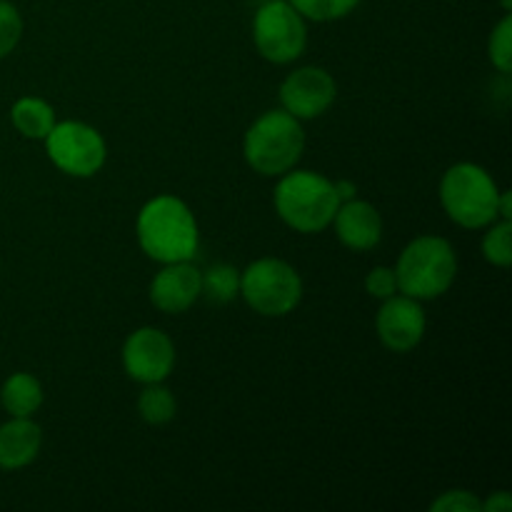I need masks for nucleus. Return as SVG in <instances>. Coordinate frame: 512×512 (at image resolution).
<instances>
[{"mask_svg": "<svg viewBox=\"0 0 512 512\" xmlns=\"http://www.w3.org/2000/svg\"><path fill=\"white\" fill-rule=\"evenodd\" d=\"M135 233L145 255L163 265L190 260L200 243L193 213L175 195H158L148 200L138 213Z\"/></svg>", "mask_w": 512, "mask_h": 512, "instance_id": "nucleus-1", "label": "nucleus"}, {"mask_svg": "<svg viewBox=\"0 0 512 512\" xmlns=\"http://www.w3.org/2000/svg\"><path fill=\"white\" fill-rule=\"evenodd\" d=\"M340 198L335 183L313 170H293L280 175L275 188V210L298 233H320L333 225Z\"/></svg>", "mask_w": 512, "mask_h": 512, "instance_id": "nucleus-2", "label": "nucleus"}, {"mask_svg": "<svg viewBox=\"0 0 512 512\" xmlns=\"http://www.w3.org/2000/svg\"><path fill=\"white\" fill-rule=\"evenodd\" d=\"M458 275V255L453 245L438 235H420L405 245L395 265L398 290L415 300H433L448 293Z\"/></svg>", "mask_w": 512, "mask_h": 512, "instance_id": "nucleus-3", "label": "nucleus"}, {"mask_svg": "<svg viewBox=\"0 0 512 512\" xmlns=\"http://www.w3.org/2000/svg\"><path fill=\"white\" fill-rule=\"evenodd\" d=\"M305 148V133L298 118L288 110H268L248 128L243 140V155L250 168L268 178L295 168Z\"/></svg>", "mask_w": 512, "mask_h": 512, "instance_id": "nucleus-4", "label": "nucleus"}, {"mask_svg": "<svg viewBox=\"0 0 512 512\" xmlns=\"http://www.w3.org/2000/svg\"><path fill=\"white\" fill-rule=\"evenodd\" d=\"M500 190L485 168L458 163L440 180V203L450 220L463 228H485L498 218Z\"/></svg>", "mask_w": 512, "mask_h": 512, "instance_id": "nucleus-5", "label": "nucleus"}, {"mask_svg": "<svg viewBox=\"0 0 512 512\" xmlns=\"http://www.w3.org/2000/svg\"><path fill=\"white\" fill-rule=\"evenodd\" d=\"M240 295L255 313L283 318L298 308L303 280L298 270L280 258H260L240 273Z\"/></svg>", "mask_w": 512, "mask_h": 512, "instance_id": "nucleus-6", "label": "nucleus"}, {"mask_svg": "<svg viewBox=\"0 0 512 512\" xmlns=\"http://www.w3.org/2000/svg\"><path fill=\"white\" fill-rule=\"evenodd\" d=\"M253 40L258 53L270 63H293L308 45L305 18L288 0H268L253 18Z\"/></svg>", "mask_w": 512, "mask_h": 512, "instance_id": "nucleus-7", "label": "nucleus"}, {"mask_svg": "<svg viewBox=\"0 0 512 512\" xmlns=\"http://www.w3.org/2000/svg\"><path fill=\"white\" fill-rule=\"evenodd\" d=\"M45 148L53 165L73 178L95 175L105 165V155H108L103 135L80 120L55 123L45 138Z\"/></svg>", "mask_w": 512, "mask_h": 512, "instance_id": "nucleus-8", "label": "nucleus"}, {"mask_svg": "<svg viewBox=\"0 0 512 512\" xmlns=\"http://www.w3.org/2000/svg\"><path fill=\"white\" fill-rule=\"evenodd\" d=\"M125 373L138 383H163L175 368V345L163 330L140 328L123 345Z\"/></svg>", "mask_w": 512, "mask_h": 512, "instance_id": "nucleus-9", "label": "nucleus"}, {"mask_svg": "<svg viewBox=\"0 0 512 512\" xmlns=\"http://www.w3.org/2000/svg\"><path fill=\"white\" fill-rule=\"evenodd\" d=\"M335 95H338V85L333 75L315 65L295 70L280 85L283 110H288L298 120L320 118L335 103Z\"/></svg>", "mask_w": 512, "mask_h": 512, "instance_id": "nucleus-10", "label": "nucleus"}, {"mask_svg": "<svg viewBox=\"0 0 512 512\" xmlns=\"http://www.w3.org/2000/svg\"><path fill=\"white\" fill-rule=\"evenodd\" d=\"M380 343L393 353H408L425 335V310L410 295H390L375 318Z\"/></svg>", "mask_w": 512, "mask_h": 512, "instance_id": "nucleus-11", "label": "nucleus"}, {"mask_svg": "<svg viewBox=\"0 0 512 512\" xmlns=\"http://www.w3.org/2000/svg\"><path fill=\"white\" fill-rule=\"evenodd\" d=\"M200 298V270L190 260L165 263L150 283V300L158 310L170 315L185 313Z\"/></svg>", "mask_w": 512, "mask_h": 512, "instance_id": "nucleus-12", "label": "nucleus"}, {"mask_svg": "<svg viewBox=\"0 0 512 512\" xmlns=\"http://www.w3.org/2000/svg\"><path fill=\"white\" fill-rule=\"evenodd\" d=\"M340 243L350 250H373L383 240V218L365 200H345L333 218Z\"/></svg>", "mask_w": 512, "mask_h": 512, "instance_id": "nucleus-13", "label": "nucleus"}, {"mask_svg": "<svg viewBox=\"0 0 512 512\" xmlns=\"http://www.w3.org/2000/svg\"><path fill=\"white\" fill-rule=\"evenodd\" d=\"M43 445V430L33 418H13L0 425V468L18 470L33 463Z\"/></svg>", "mask_w": 512, "mask_h": 512, "instance_id": "nucleus-14", "label": "nucleus"}, {"mask_svg": "<svg viewBox=\"0 0 512 512\" xmlns=\"http://www.w3.org/2000/svg\"><path fill=\"white\" fill-rule=\"evenodd\" d=\"M0 400H3L5 413H10L13 418H33V413H38V408L43 405V388H40L38 378H33L30 373H15L5 380Z\"/></svg>", "mask_w": 512, "mask_h": 512, "instance_id": "nucleus-15", "label": "nucleus"}, {"mask_svg": "<svg viewBox=\"0 0 512 512\" xmlns=\"http://www.w3.org/2000/svg\"><path fill=\"white\" fill-rule=\"evenodd\" d=\"M10 118H13V125L23 138L45 140L55 125V110L53 105L40 98H20L13 105Z\"/></svg>", "mask_w": 512, "mask_h": 512, "instance_id": "nucleus-16", "label": "nucleus"}, {"mask_svg": "<svg viewBox=\"0 0 512 512\" xmlns=\"http://www.w3.org/2000/svg\"><path fill=\"white\" fill-rule=\"evenodd\" d=\"M200 295L208 303L225 305L240 295V273L233 265H210L205 273H200Z\"/></svg>", "mask_w": 512, "mask_h": 512, "instance_id": "nucleus-17", "label": "nucleus"}, {"mask_svg": "<svg viewBox=\"0 0 512 512\" xmlns=\"http://www.w3.org/2000/svg\"><path fill=\"white\" fill-rule=\"evenodd\" d=\"M175 403L173 393L168 388H163L160 383H148V388L140 393L138 398V413L145 423L150 425H165L175 418Z\"/></svg>", "mask_w": 512, "mask_h": 512, "instance_id": "nucleus-18", "label": "nucleus"}, {"mask_svg": "<svg viewBox=\"0 0 512 512\" xmlns=\"http://www.w3.org/2000/svg\"><path fill=\"white\" fill-rule=\"evenodd\" d=\"M303 18L315 20V23H328V20H340L353 13L360 0H288Z\"/></svg>", "mask_w": 512, "mask_h": 512, "instance_id": "nucleus-19", "label": "nucleus"}, {"mask_svg": "<svg viewBox=\"0 0 512 512\" xmlns=\"http://www.w3.org/2000/svg\"><path fill=\"white\" fill-rule=\"evenodd\" d=\"M493 228L485 233L483 238V255L488 263L498 265V268H508L512 260V223L510 220H500V223H490Z\"/></svg>", "mask_w": 512, "mask_h": 512, "instance_id": "nucleus-20", "label": "nucleus"}, {"mask_svg": "<svg viewBox=\"0 0 512 512\" xmlns=\"http://www.w3.org/2000/svg\"><path fill=\"white\" fill-rule=\"evenodd\" d=\"M490 60L500 73L512 70V18L505 15L498 28L490 35Z\"/></svg>", "mask_w": 512, "mask_h": 512, "instance_id": "nucleus-21", "label": "nucleus"}, {"mask_svg": "<svg viewBox=\"0 0 512 512\" xmlns=\"http://www.w3.org/2000/svg\"><path fill=\"white\" fill-rule=\"evenodd\" d=\"M20 35H23V18H20L18 8L8 0H0V58L13 53Z\"/></svg>", "mask_w": 512, "mask_h": 512, "instance_id": "nucleus-22", "label": "nucleus"}, {"mask_svg": "<svg viewBox=\"0 0 512 512\" xmlns=\"http://www.w3.org/2000/svg\"><path fill=\"white\" fill-rule=\"evenodd\" d=\"M435 512H483V500L475 498L468 490H448L438 500L430 503Z\"/></svg>", "mask_w": 512, "mask_h": 512, "instance_id": "nucleus-23", "label": "nucleus"}, {"mask_svg": "<svg viewBox=\"0 0 512 512\" xmlns=\"http://www.w3.org/2000/svg\"><path fill=\"white\" fill-rule=\"evenodd\" d=\"M365 290L378 300H385L390 298V295H395L398 293V278H395V270L385 268V265L373 268L368 275H365Z\"/></svg>", "mask_w": 512, "mask_h": 512, "instance_id": "nucleus-24", "label": "nucleus"}, {"mask_svg": "<svg viewBox=\"0 0 512 512\" xmlns=\"http://www.w3.org/2000/svg\"><path fill=\"white\" fill-rule=\"evenodd\" d=\"M512 508V498L508 493H493L488 500L483 503V512H508Z\"/></svg>", "mask_w": 512, "mask_h": 512, "instance_id": "nucleus-25", "label": "nucleus"}, {"mask_svg": "<svg viewBox=\"0 0 512 512\" xmlns=\"http://www.w3.org/2000/svg\"><path fill=\"white\" fill-rule=\"evenodd\" d=\"M335 193H338L340 203H345V200H353L355 198V185L348 183V180H338V183H335Z\"/></svg>", "mask_w": 512, "mask_h": 512, "instance_id": "nucleus-26", "label": "nucleus"}, {"mask_svg": "<svg viewBox=\"0 0 512 512\" xmlns=\"http://www.w3.org/2000/svg\"><path fill=\"white\" fill-rule=\"evenodd\" d=\"M498 215L503 220H510V215H512V195L510 193H500V198H498Z\"/></svg>", "mask_w": 512, "mask_h": 512, "instance_id": "nucleus-27", "label": "nucleus"}, {"mask_svg": "<svg viewBox=\"0 0 512 512\" xmlns=\"http://www.w3.org/2000/svg\"><path fill=\"white\" fill-rule=\"evenodd\" d=\"M500 5H503L505 10H512V0H500Z\"/></svg>", "mask_w": 512, "mask_h": 512, "instance_id": "nucleus-28", "label": "nucleus"}]
</instances>
